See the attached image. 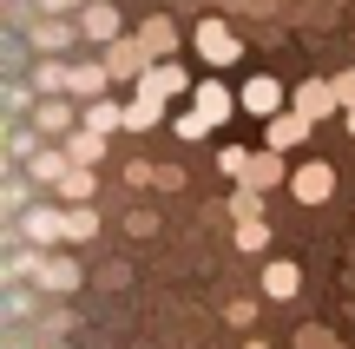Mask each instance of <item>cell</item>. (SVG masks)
Listing matches in <instances>:
<instances>
[{
	"label": "cell",
	"instance_id": "cell-1",
	"mask_svg": "<svg viewBox=\"0 0 355 349\" xmlns=\"http://www.w3.org/2000/svg\"><path fill=\"white\" fill-rule=\"evenodd\" d=\"M13 231H20L33 250H53V244L66 237V205H60V198H46V205H33L20 224H13Z\"/></svg>",
	"mask_w": 355,
	"mask_h": 349
},
{
	"label": "cell",
	"instance_id": "cell-2",
	"mask_svg": "<svg viewBox=\"0 0 355 349\" xmlns=\"http://www.w3.org/2000/svg\"><path fill=\"white\" fill-rule=\"evenodd\" d=\"M152 66L158 60H152V46H145L139 33H119L112 46H105V73H112V79H145Z\"/></svg>",
	"mask_w": 355,
	"mask_h": 349
},
{
	"label": "cell",
	"instance_id": "cell-3",
	"mask_svg": "<svg viewBox=\"0 0 355 349\" xmlns=\"http://www.w3.org/2000/svg\"><path fill=\"white\" fill-rule=\"evenodd\" d=\"M191 40H198V53H204L211 66H237V60H243V40L230 33V20H211V13H204Z\"/></svg>",
	"mask_w": 355,
	"mask_h": 349
},
{
	"label": "cell",
	"instance_id": "cell-4",
	"mask_svg": "<svg viewBox=\"0 0 355 349\" xmlns=\"http://www.w3.org/2000/svg\"><path fill=\"white\" fill-rule=\"evenodd\" d=\"M290 191H296V205H329V198H336L329 158H303V165L290 171Z\"/></svg>",
	"mask_w": 355,
	"mask_h": 349
},
{
	"label": "cell",
	"instance_id": "cell-5",
	"mask_svg": "<svg viewBox=\"0 0 355 349\" xmlns=\"http://www.w3.org/2000/svg\"><path fill=\"white\" fill-rule=\"evenodd\" d=\"M237 99H243V112H250V119H277V112H290V92H283L270 73L243 79V92H237Z\"/></svg>",
	"mask_w": 355,
	"mask_h": 349
},
{
	"label": "cell",
	"instance_id": "cell-6",
	"mask_svg": "<svg viewBox=\"0 0 355 349\" xmlns=\"http://www.w3.org/2000/svg\"><path fill=\"white\" fill-rule=\"evenodd\" d=\"M33 132H40V139H73V132H79V112L60 99V92H46V99H33Z\"/></svg>",
	"mask_w": 355,
	"mask_h": 349
},
{
	"label": "cell",
	"instance_id": "cell-7",
	"mask_svg": "<svg viewBox=\"0 0 355 349\" xmlns=\"http://www.w3.org/2000/svg\"><path fill=\"white\" fill-rule=\"evenodd\" d=\"M33 290H46V297H66V290L79 284V264L53 257V250H33V277H26Z\"/></svg>",
	"mask_w": 355,
	"mask_h": 349
},
{
	"label": "cell",
	"instance_id": "cell-8",
	"mask_svg": "<svg viewBox=\"0 0 355 349\" xmlns=\"http://www.w3.org/2000/svg\"><path fill=\"white\" fill-rule=\"evenodd\" d=\"M132 92H145V99H178V92H198V86H191V73L178 60H158L145 79H132Z\"/></svg>",
	"mask_w": 355,
	"mask_h": 349
},
{
	"label": "cell",
	"instance_id": "cell-9",
	"mask_svg": "<svg viewBox=\"0 0 355 349\" xmlns=\"http://www.w3.org/2000/svg\"><path fill=\"white\" fill-rule=\"evenodd\" d=\"M290 105L316 126V119H329V112H343V99H336V79H303V86L290 92Z\"/></svg>",
	"mask_w": 355,
	"mask_h": 349
},
{
	"label": "cell",
	"instance_id": "cell-10",
	"mask_svg": "<svg viewBox=\"0 0 355 349\" xmlns=\"http://www.w3.org/2000/svg\"><path fill=\"white\" fill-rule=\"evenodd\" d=\"M119 33H125V26H119V0H86V7H79V40L112 46Z\"/></svg>",
	"mask_w": 355,
	"mask_h": 349
},
{
	"label": "cell",
	"instance_id": "cell-11",
	"mask_svg": "<svg viewBox=\"0 0 355 349\" xmlns=\"http://www.w3.org/2000/svg\"><path fill=\"white\" fill-rule=\"evenodd\" d=\"M66 171H73V158H66V145H60V139H46L33 158H26V178H33V185H46V191H60V178H66Z\"/></svg>",
	"mask_w": 355,
	"mask_h": 349
},
{
	"label": "cell",
	"instance_id": "cell-12",
	"mask_svg": "<svg viewBox=\"0 0 355 349\" xmlns=\"http://www.w3.org/2000/svg\"><path fill=\"white\" fill-rule=\"evenodd\" d=\"M243 185H257V191H277V185H290V165H283V152H277V145L250 152V171H243Z\"/></svg>",
	"mask_w": 355,
	"mask_h": 349
},
{
	"label": "cell",
	"instance_id": "cell-13",
	"mask_svg": "<svg viewBox=\"0 0 355 349\" xmlns=\"http://www.w3.org/2000/svg\"><path fill=\"white\" fill-rule=\"evenodd\" d=\"M303 139H309V119L296 112V105H290V112H277V119H263V145H277V152H296Z\"/></svg>",
	"mask_w": 355,
	"mask_h": 349
},
{
	"label": "cell",
	"instance_id": "cell-14",
	"mask_svg": "<svg viewBox=\"0 0 355 349\" xmlns=\"http://www.w3.org/2000/svg\"><path fill=\"white\" fill-rule=\"evenodd\" d=\"M191 105H198V112L211 119V126H224V119L237 112L243 99H230V86H217V79H198V92H191Z\"/></svg>",
	"mask_w": 355,
	"mask_h": 349
},
{
	"label": "cell",
	"instance_id": "cell-15",
	"mask_svg": "<svg viewBox=\"0 0 355 349\" xmlns=\"http://www.w3.org/2000/svg\"><path fill=\"white\" fill-rule=\"evenodd\" d=\"M296 290H303V271H296L290 257H270V264H263V297H270V303H290Z\"/></svg>",
	"mask_w": 355,
	"mask_h": 349
},
{
	"label": "cell",
	"instance_id": "cell-16",
	"mask_svg": "<svg viewBox=\"0 0 355 349\" xmlns=\"http://www.w3.org/2000/svg\"><path fill=\"white\" fill-rule=\"evenodd\" d=\"M79 126L99 132V139H112V132H125V105L119 99H92V105H79Z\"/></svg>",
	"mask_w": 355,
	"mask_h": 349
},
{
	"label": "cell",
	"instance_id": "cell-17",
	"mask_svg": "<svg viewBox=\"0 0 355 349\" xmlns=\"http://www.w3.org/2000/svg\"><path fill=\"white\" fill-rule=\"evenodd\" d=\"M73 33H79V20H60V13L33 20V46H40V53H60V46H73Z\"/></svg>",
	"mask_w": 355,
	"mask_h": 349
},
{
	"label": "cell",
	"instance_id": "cell-18",
	"mask_svg": "<svg viewBox=\"0 0 355 349\" xmlns=\"http://www.w3.org/2000/svg\"><path fill=\"white\" fill-rule=\"evenodd\" d=\"M105 86H112L105 60H86V66H73V86H66V92H79V99H105Z\"/></svg>",
	"mask_w": 355,
	"mask_h": 349
},
{
	"label": "cell",
	"instance_id": "cell-19",
	"mask_svg": "<svg viewBox=\"0 0 355 349\" xmlns=\"http://www.w3.org/2000/svg\"><path fill=\"white\" fill-rule=\"evenodd\" d=\"M139 40L152 46V60H171V46H178V26L165 20V13H152V20L139 26Z\"/></svg>",
	"mask_w": 355,
	"mask_h": 349
},
{
	"label": "cell",
	"instance_id": "cell-20",
	"mask_svg": "<svg viewBox=\"0 0 355 349\" xmlns=\"http://www.w3.org/2000/svg\"><path fill=\"white\" fill-rule=\"evenodd\" d=\"M60 145H66L73 165H99V158H105V139H99V132H86V126H79L73 139H60Z\"/></svg>",
	"mask_w": 355,
	"mask_h": 349
},
{
	"label": "cell",
	"instance_id": "cell-21",
	"mask_svg": "<svg viewBox=\"0 0 355 349\" xmlns=\"http://www.w3.org/2000/svg\"><path fill=\"white\" fill-rule=\"evenodd\" d=\"M158 119H165V99H145V92H132V105H125V132H152Z\"/></svg>",
	"mask_w": 355,
	"mask_h": 349
},
{
	"label": "cell",
	"instance_id": "cell-22",
	"mask_svg": "<svg viewBox=\"0 0 355 349\" xmlns=\"http://www.w3.org/2000/svg\"><path fill=\"white\" fill-rule=\"evenodd\" d=\"M53 198H60V205H92V165H73Z\"/></svg>",
	"mask_w": 355,
	"mask_h": 349
},
{
	"label": "cell",
	"instance_id": "cell-23",
	"mask_svg": "<svg viewBox=\"0 0 355 349\" xmlns=\"http://www.w3.org/2000/svg\"><path fill=\"white\" fill-rule=\"evenodd\" d=\"M66 86H73V66H60V60H40L33 66V92H40V99H46V92H66Z\"/></svg>",
	"mask_w": 355,
	"mask_h": 349
},
{
	"label": "cell",
	"instance_id": "cell-24",
	"mask_svg": "<svg viewBox=\"0 0 355 349\" xmlns=\"http://www.w3.org/2000/svg\"><path fill=\"white\" fill-rule=\"evenodd\" d=\"M99 211H92V205H66V237H73V244H86V237H99Z\"/></svg>",
	"mask_w": 355,
	"mask_h": 349
},
{
	"label": "cell",
	"instance_id": "cell-25",
	"mask_svg": "<svg viewBox=\"0 0 355 349\" xmlns=\"http://www.w3.org/2000/svg\"><path fill=\"white\" fill-rule=\"evenodd\" d=\"M230 218H263V191H257V185H237V191H230Z\"/></svg>",
	"mask_w": 355,
	"mask_h": 349
},
{
	"label": "cell",
	"instance_id": "cell-26",
	"mask_svg": "<svg viewBox=\"0 0 355 349\" xmlns=\"http://www.w3.org/2000/svg\"><path fill=\"white\" fill-rule=\"evenodd\" d=\"M237 250H270V224L263 218H243L237 224Z\"/></svg>",
	"mask_w": 355,
	"mask_h": 349
},
{
	"label": "cell",
	"instance_id": "cell-27",
	"mask_svg": "<svg viewBox=\"0 0 355 349\" xmlns=\"http://www.w3.org/2000/svg\"><path fill=\"white\" fill-rule=\"evenodd\" d=\"M171 132H178V139H204V132H217V126L198 112V105H191V112H178V119H171Z\"/></svg>",
	"mask_w": 355,
	"mask_h": 349
},
{
	"label": "cell",
	"instance_id": "cell-28",
	"mask_svg": "<svg viewBox=\"0 0 355 349\" xmlns=\"http://www.w3.org/2000/svg\"><path fill=\"white\" fill-rule=\"evenodd\" d=\"M217 171L243 185V171H250V152H243V145H224V152H217Z\"/></svg>",
	"mask_w": 355,
	"mask_h": 349
},
{
	"label": "cell",
	"instance_id": "cell-29",
	"mask_svg": "<svg viewBox=\"0 0 355 349\" xmlns=\"http://www.w3.org/2000/svg\"><path fill=\"white\" fill-rule=\"evenodd\" d=\"M224 323H230V330H250V323H257V303H250V297H237V303L224 310Z\"/></svg>",
	"mask_w": 355,
	"mask_h": 349
},
{
	"label": "cell",
	"instance_id": "cell-30",
	"mask_svg": "<svg viewBox=\"0 0 355 349\" xmlns=\"http://www.w3.org/2000/svg\"><path fill=\"white\" fill-rule=\"evenodd\" d=\"M296 349H343V343H336L329 330H316V323H309V330H296Z\"/></svg>",
	"mask_w": 355,
	"mask_h": 349
},
{
	"label": "cell",
	"instance_id": "cell-31",
	"mask_svg": "<svg viewBox=\"0 0 355 349\" xmlns=\"http://www.w3.org/2000/svg\"><path fill=\"white\" fill-rule=\"evenodd\" d=\"M125 178H132V185H158V165H145V158H132V165H125Z\"/></svg>",
	"mask_w": 355,
	"mask_h": 349
},
{
	"label": "cell",
	"instance_id": "cell-32",
	"mask_svg": "<svg viewBox=\"0 0 355 349\" xmlns=\"http://www.w3.org/2000/svg\"><path fill=\"white\" fill-rule=\"evenodd\" d=\"M336 99H343V112L355 105V73H336Z\"/></svg>",
	"mask_w": 355,
	"mask_h": 349
},
{
	"label": "cell",
	"instance_id": "cell-33",
	"mask_svg": "<svg viewBox=\"0 0 355 349\" xmlns=\"http://www.w3.org/2000/svg\"><path fill=\"white\" fill-rule=\"evenodd\" d=\"M73 7H86V0H40V13H73Z\"/></svg>",
	"mask_w": 355,
	"mask_h": 349
},
{
	"label": "cell",
	"instance_id": "cell-34",
	"mask_svg": "<svg viewBox=\"0 0 355 349\" xmlns=\"http://www.w3.org/2000/svg\"><path fill=\"white\" fill-rule=\"evenodd\" d=\"M343 126H349V139H355V105H349V112H343Z\"/></svg>",
	"mask_w": 355,
	"mask_h": 349
},
{
	"label": "cell",
	"instance_id": "cell-35",
	"mask_svg": "<svg viewBox=\"0 0 355 349\" xmlns=\"http://www.w3.org/2000/svg\"><path fill=\"white\" fill-rule=\"evenodd\" d=\"M243 349H270V343H263V337H250V343H243Z\"/></svg>",
	"mask_w": 355,
	"mask_h": 349
}]
</instances>
